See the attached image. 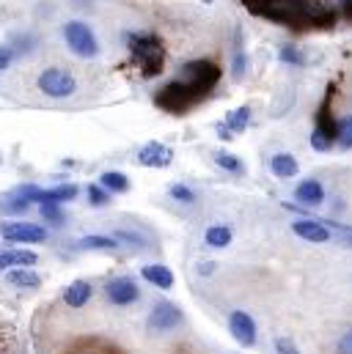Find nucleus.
Returning a JSON list of instances; mask_svg holds the SVG:
<instances>
[{"instance_id": "3", "label": "nucleus", "mask_w": 352, "mask_h": 354, "mask_svg": "<svg viewBox=\"0 0 352 354\" xmlns=\"http://www.w3.org/2000/svg\"><path fill=\"white\" fill-rule=\"evenodd\" d=\"M36 86H39V91H42L44 96H50V99H69V96H75V91H78V77H75L69 69L50 66V69H44V72L39 75Z\"/></svg>"}, {"instance_id": "13", "label": "nucleus", "mask_w": 352, "mask_h": 354, "mask_svg": "<svg viewBox=\"0 0 352 354\" xmlns=\"http://www.w3.org/2000/svg\"><path fill=\"white\" fill-rule=\"evenodd\" d=\"M270 171H272V176H278V178H294L300 174V165H297L294 154L278 151V154H272V160H270Z\"/></svg>"}, {"instance_id": "23", "label": "nucleus", "mask_w": 352, "mask_h": 354, "mask_svg": "<svg viewBox=\"0 0 352 354\" xmlns=\"http://www.w3.org/2000/svg\"><path fill=\"white\" fill-rule=\"evenodd\" d=\"M336 146L350 151L352 149V115H344L339 124H336Z\"/></svg>"}, {"instance_id": "15", "label": "nucleus", "mask_w": 352, "mask_h": 354, "mask_svg": "<svg viewBox=\"0 0 352 354\" xmlns=\"http://www.w3.org/2000/svg\"><path fill=\"white\" fill-rule=\"evenodd\" d=\"M91 283L88 280H72L69 286H67V291H64V302L69 305V308H83L88 305V299H91Z\"/></svg>"}, {"instance_id": "19", "label": "nucleus", "mask_w": 352, "mask_h": 354, "mask_svg": "<svg viewBox=\"0 0 352 354\" xmlns=\"http://www.w3.org/2000/svg\"><path fill=\"white\" fill-rule=\"evenodd\" d=\"M204 242L215 250H223L231 245V228L229 225H209L206 234H204Z\"/></svg>"}, {"instance_id": "12", "label": "nucleus", "mask_w": 352, "mask_h": 354, "mask_svg": "<svg viewBox=\"0 0 352 354\" xmlns=\"http://www.w3.org/2000/svg\"><path fill=\"white\" fill-rule=\"evenodd\" d=\"M141 277H143L146 283H152L155 288H160V291L174 288V272L166 264H146L141 269Z\"/></svg>"}, {"instance_id": "26", "label": "nucleus", "mask_w": 352, "mask_h": 354, "mask_svg": "<svg viewBox=\"0 0 352 354\" xmlns=\"http://www.w3.org/2000/svg\"><path fill=\"white\" fill-rule=\"evenodd\" d=\"M42 220L50 223V225H55V228H61V225L67 223L61 206H53V203H44V206H42Z\"/></svg>"}, {"instance_id": "1", "label": "nucleus", "mask_w": 352, "mask_h": 354, "mask_svg": "<svg viewBox=\"0 0 352 354\" xmlns=\"http://www.w3.org/2000/svg\"><path fill=\"white\" fill-rule=\"evenodd\" d=\"M130 55L138 66L146 69V75H160L163 72V47L157 41V36L132 33L130 36Z\"/></svg>"}, {"instance_id": "18", "label": "nucleus", "mask_w": 352, "mask_h": 354, "mask_svg": "<svg viewBox=\"0 0 352 354\" xmlns=\"http://www.w3.org/2000/svg\"><path fill=\"white\" fill-rule=\"evenodd\" d=\"M308 143H311V149H314V151H331V149H333V143H336V129H328L325 124H319V127L311 132Z\"/></svg>"}, {"instance_id": "11", "label": "nucleus", "mask_w": 352, "mask_h": 354, "mask_svg": "<svg viewBox=\"0 0 352 354\" xmlns=\"http://www.w3.org/2000/svg\"><path fill=\"white\" fill-rule=\"evenodd\" d=\"M78 184H58V187H50V189H39V198L36 203L44 206V203H53V206H64L69 201L78 198Z\"/></svg>"}, {"instance_id": "5", "label": "nucleus", "mask_w": 352, "mask_h": 354, "mask_svg": "<svg viewBox=\"0 0 352 354\" xmlns=\"http://www.w3.org/2000/svg\"><path fill=\"white\" fill-rule=\"evenodd\" d=\"M182 319H184V313H182L179 305H174V302H157L152 308L146 324H149V333H171L176 324H182Z\"/></svg>"}, {"instance_id": "17", "label": "nucleus", "mask_w": 352, "mask_h": 354, "mask_svg": "<svg viewBox=\"0 0 352 354\" xmlns=\"http://www.w3.org/2000/svg\"><path fill=\"white\" fill-rule=\"evenodd\" d=\"M99 187H105L110 195H121V192H130V178L121 171H105L99 176Z\"/></svg>"}, {"instance_id": "4", "label": "nucleus", "mask_w": 352, "mask_h": 354, "mask_svg": "<svg viewBox=\"0 0 352 354\" xmlns=\"http://www.w3.org/2000/svg\"><path fill=\"white\" fill-rule=\"evenodd\" d=\"M0 236L6 242H14V245H36V242L47 239V228L36 225V223H3Z\"/></svg>"}, {"instance_id": "27", "label": "nucleus", "mask_w": 352, "mask_h": 354, "mask_svg": "<svg viewBox=\"0 0 352 354\" xmlns=\"http://www.w3.org/2000/svg\"><path fill=\"white\" fill-rule=\"evenodd\" d=\"M168 195H171L174 201H179V203H195V192H193L187 184H182V181H176V184L168 187Z\"/></svg>"}, {"instance_id": "35", "label": "nucleus", "mask_w": 352, "mask_h": 354, "mask_svg": "<svg viewBox=\"0 0 352 354\" xmlns=\"http://www.w3.org/2000/svg\"><path fill=\"white\" fill-rule=\"evenodd\" d=\"M201 3H204V6H212V3H215V0H201Z\"/></svg>"}, {"instance_id": "7", "label": "nucleus", "mask_w": 352, "mask_h": 354, "mask_svg": "<svg viewBox=\"0 0 352 354\" xmlns=\"http://www.w3.org/2000/svg\"><path fill=\"white\" fill-rule=\"evenodd\" d=\"M229 333L240 346H254L256 344V322L245 310H234L229 316Z\"/></svg>"}, {"instance_id": "33", "label": "nucleus", "mask_w": 352, "mask_h": 354, "mask_svg": "<svg viewBox=\"0 0 352 354\" xmlns=\"http://www.w3.org/2000/svg\"><path fill=\"white\" fill-rule=\"evenodd\" d=\"M336 354H352V330H347V333L339 338V344H336Z\"/></svg>"}, {"instance_id": "2", "label": "nucleus", "mask_w": 352, "mask_h": 354, "mask_svg": "<svg viewBox=\"0 0 352 354\" xmlns=\"http://www.w3.org/2000/svg\"><path fill=\"white\" fill-rule=\"evenodd\" d=\"M64 39H67V47L78 58H96L99 55V39L91 30V25H86L83 19H69L64 25Z\"/></svg>"}, {"instance_id": "21", "label": "nucleus", "mask_w": 352, "mask_h": 354, "mask_svg": "<svg viewBox=\"0 0 352 354\" xmlns=\"http://www.w3.org/2000/svg\"><path fill=\"white\" fill-rule=\"evenodd\" d=\"M78 245H80L83 250H116V248H118L116 236H102V234H88Z\"/></svg>"}, {"instance_id": "14", "label": "nucleus", "mask_w": 352, "mask_h": 354, "mask_svg": "<svg viewBox=\"0 0 352 354\" xmlns=\"http://www.w3.org/2000/svg\"><path fill=\"white\" fill-rule=\"evenodd\" d=\"M6 280H8V286H14V288H39V286H42V277H39L30 266L8 269V272H6Z\"/></svg>"}, {"instance_id": "25", "label": "nucleus", "mask_w": 352, "mask_h": 354, "mask_svg": "<svg viewBox=\"0 0 352 354\" xmlns=\"http://www.w3.org/2000/svg\"><path fill=\"white\" fill-rule=\"evenodd\" d=\"M86 192H88V203L96 206V209H102V206L110 203V192H107L105 187H99V184H88Z\"/></svg>"}, {"instance_id": "34", "label": "nucleus", "mask_w": 352, "mask_h": 354, "mask_svg": "<svg viewBox=\"0 0 352 354\" xmlns=\"http://www.w3.org/2000/svg\"><path fill=\"white\" fill-rule=\"evenodd\" d=\"M215 261H204V264H201V274H212V272H215Z\"/></svg>"}, {"instance_id": "29", "label": "nucleus", "mask_w": 352, "mask_h": 354, "mask_svg": "<svg viewBox=\"0 0 352 354\" xmlns=\"http://www.w3.org/2000/svg\"><path fill=\"white\" fill-rule=\"evenodd\" d=\"M231 75H234V80H243L248 75V55L243 50H237L231 58Z\"/></svg>"}, {"instance_id": "9", "label": "nucleus", "mask_w": 352, "mask_h": 354, "mask_svg": "<svg viewBox=\"0 0 352 354\" xmlns=\"http://www.w3.org/2000/svg\"><path fill=\"white\" fill-rule=\"evenodd\" d=\"M292 231L294 236L311 242V245H325L331 242V228H325L319 220H294L292 223Z\"/></svg>"}, {"instance_id": "22", "label": "nucleus", "mask_w": 352, "mask_h": 354, "mask_svg": "<svg viewBox=\"0 0 352 354\" xmlns=\"http://www.w3.org/2000/svg\"><path fill=\"white\" fill-rule=\"evenodd\" d=\"M248 121H251V110L248 107H237V110H231L229 115H226V127H229V132H243L245 127H248Z\"/></svg>"}, {"instance_id": "28", "label": "nucleus", "mask_w": 352, "mask_h": 354, "mask_svg": "<svg viewBox=\"0 0 352 354\" xmlns=\"http://www.w3.org/2000/svg\"><path fill=\"white\" fill-rule=\"evenodd\" d=\"M278 58H281L283 64H292V66H303V64H306L303 53H300L294 44H283V47H281V53H278Z\"/></svg>"}, {"instance_id": "16", "label": "nucleus", "mask_w": 352, "mask_h": 354, "mask_svg": "<svg viewBox=\"0 0 352 354\" xmlns=\"http://www.w3.org/2000/svg\"><path fill=\"white\" fill-rule=\"evenodd\" d=\"M39 256L33 250H0V269H17V266H33Z\"/></svg>"}, {"instance_id": "31", "label": "nucleus", "mask_w": 352, "mask_h": 354, "mask_svg": "<svg viewBox=\"0 0 352 354\" xmlns=\"http://www.w3.org/2000/svg\"><path fill=\"white\" fill-rule=\"evenodd\" d=\"M275 352L278 354H300V349H297V344H294L292 338L278 335V338H275Z\"/></svg>"}, {"instance_id": "6", "label": "nucleus", "mask_w": 352, "mask_h": 354, "mask_svg": "<svg viewBox=\"0 0 352 354\" xmlns=\"http://www.w3.org/2000/svg\"><path fill=\"white\" fill-rule=\"evenodd\" d=\"M105 294H107V299H110L113 305H118V308L132 305V302L141 299V288H138V283H135L132 277H113V280L107 283Z\"/></svg>"}, {"instance_id": "24", "label": "nucleus", "mask_w": 352, "mask_h": 354, "mask_svg": "<svg viewBox=\"0 0 352 354\" xmlns=\"http://www.w3.org/2000/svg\"><path fill=\"white\" fill-rule=\"evenodd\" d=\"M215 162H218L223 171H229V174H243V171H245L243 160H240L237 154H231V151H218V154H215Z\"/></svg>"}, {"instance_id": "30", "label": "nucleus", "mask_w": 352, "mask_h": 354, "mask_svg": "<svg viewBox=\"0 0 352 354\" xmlns=\"http://www.w3.org/2000/svg\"><path fill=\"white\" fill-rule=\"evenodd\" d=\"M113 236H116V239H121V242H127V245H135L138 250H146V248H149V245H146V239H143L141 234H135V231H124V228H121V231H116Z\"/></svg>"}, {"instance_id": "10", "label": "nucleus", "mask_w": 352, "mask_h": 354, "mask_svg": "<svg viewBox=\"0 0 352 354\" xmlns=\"http://www.w3.org/2000/svg\"><path fill=\"white\" fill-rule=\"evenodd\" d=\"M294 201H300L303 206H322L325 203V187L317 178H303L294 187Z\"/></svg>"}, {"instance_id": "8", "label": "nucleus", "mask_w": 352, "mask_h": 354, "mask_svg": "<svg viewBox=\"0 0 352 354\" xmlns=\"http://www.w3.org/2000/svg\"><path fill=\"white\" fill-rule=\"evenodd\" d=\"M138 162H141L143 168H168V165L174 162V151H171L166 143H160V140H149V143L138 151Z\"/></svg>"}, {"instance_id": "20", "label": "nucleus", "mask_w": 352, "mask_h": 354, "mask_svg": "<svg viewBox=\"0 0 352 354\" xmlns=\"http://www.w3.org/2000/svg\"><path fill=\"white\" fill-rule=\"evenodd\" d=\"M30 206H33V203H28V201L17 198L14 192H6V195L0 198V212H3V214H8V217H22L25 212H30Z\"/></svg>"}, {"instance_id": "32", "label": "nucleus", "mask_w": 352, "mask_h": 354, "mask_svg": "<svg viewBox=\"0 0 352 354\" xmlns=\"http://www.w3.org/2000/svg\"><path fill=\"white\" fill-rule=\"evenodd\" d=\"M14 50L8 47V44H0V72H6L8 66H11V61H14Z\"/></svg>"}]
</instances>
